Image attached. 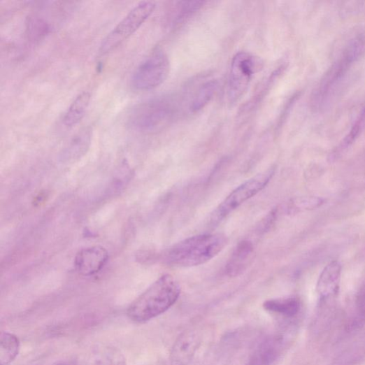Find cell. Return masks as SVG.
<instances>
[{
    "mask_svg": "<svg viewBox=\"0 0 365 365\" xmlns=\"http://www.w3.org/2000/svg\"><path fill=\"white\" fill-rule=\"evenodd\" d=\"M92 134V129L87 127L75 136L63 151V159L67 162H73L83 157L90 149Z\"/></svg>",
    "mask_w": 365,
    "mask_h": 365,
    "instance_id": "cell-14",
    "label": "cell"
},
{
    "mask_svg": "<svg viewBox=\"0 0 365 365\" xmlns=\"http://www.w3.org/2000/svg\"><path fill=\"white\" fill-rule=\"evenodd\" d=\"M227 244V236L222 234L193 236L169 248L164 255V261L176 267L201 266L215 258Z\"/></svg>",
    "mask_w": 365,
    "mask_h": 365,
    "instance_id": "cell-3",
    "label": "cell"
},
{
    "mask_svg": "<svg viewBox=\"0 0 365 365\" xmlns=\"http://www.w3.org/2000/svg\"><path fill=\"white\" fill-rule=\"evenodd\" d=\"M91 101L88 92L80 94L71 103L63 118V124L67 128H72L80 124L84 119Z\"/></svg>",
    "mask_w": 365,
    "mask_h": 365,
    "instance_id": "cell-15",
    "label": "cell"
},
{
    "mask_svg": "<svg viewBox=\"0 0 365 365\" xmlns=\"http://www.w3.org/2000/svg\"><path fill=\"white\" fill-rule=\"evenodd\" d=\"M201 344L199 334L194 330L182 334L175 342L171 354L172 365H187Z\"/></svg>",
    "mask_w": 365,
    "mask_h": 365,
    "instance_id": "cell-10",
    "label": "cell"
},
{
    "mask_svg": "<svg viewBox=\"0 0 365 365\" xmlns=\"http://www.w3.org/2000/svg\"><path fill=\"white\" fill-rule=\"evenodd\" d=\"M218 87L217 80H210L204 83L193 98L190 105L191 111L196 113L202 110L213 98Z\"/></svg>",
    "mask_w": 365,
    "mask_h": 365,
    "instance_id": "cell-19",
    "label": "cell"
},
{
    "mask_svg": "<svg viewBox=\"0 0 365 365\" xmlns=\"http://www.w3.org/2000/svg\"><path fill=\"white\" fill-rule=\"evenodd\" d=\"M264 308L273 314L294 317L299 312L301 303L296 298L276 299L264 302Z\"/></svg>",
    "mask_w": 365,
    "mask_h": 365,
    "instance_id": "cell-16",
    "label": "cell"
},
{
    "mask_svg": "<svg viewBox=\"0 0 365 365\" xmlns=\"http://www.w3.org/2000/svg\"><path fill=\"white\" fill-rule=\"evenodd\" d=\"M263 66L262 60L250 53L240 52L234 57L228 87V97L231 103L241 99L254 75L261 71Z\"/></svg>",
    "mask_w": 365,
    "mask_h": 365,
    "instance_id": "cell-8",
    "label": "cell"
},
{
    "mask_svg": "<svg viewBox=\"0 0 365 365\" xmlns=\"http://www.w3.org/2000/svg\"><path fill=\"white\" fill-rule=\"evenodd\" d=\"M58 365H67V364H58Z\"/></svg>",
    "mask_w": 365,
    "mask_h": 365,
    "instance_id": "cell-23",
    "label": "cell"
},
{
    "mask_svg": "<svg viewBox=\"0 0 365 365\" xmlns=\"http://www.w3.org/2000/svg\"><path fill=\"white\" fill-rule=\"evenodd\" d=\"M275 172V169L271 167L248 180L234 190L212 213L210 224L215 227L220 224L243 203L265 189Z\"/></svg>",
    "mask_w": 365,
    "mask_h": 365,
    "instance_id": "cell-5",
    "label": "cell"
},
{
    "mask_svg": "<svg viewBox=\"0 0 365 365\" xmlns=\"http://www.w3.org/2000/svg\"><path fill=\"white\" fill-rule=\"evenodd\" d=\"M170 62L167 55L157 49L137 66L131 78L132 87L138 91H150L161 86L169 77Z\"/></svg>",
    "mask_w": 365,
    "mask_h": 365,
    "instance_id": "cell-7",
    "label": "cell"
},
{
    "mask_svg": "<svg viewBox=\"0 0 365 365\" xmlns=\"http://www.w3.org/2000/svg\"><path fill=\"white\" fill-rule=\"evenodd\" d=\"M324 200L320 197H301L294 200L293 206L297 210H313L321 207Z\"/></svg>",
    "mask_w": 365,
    "mask_h": 365,
    "instance_id": "cell-22",
    "label": "cell"
},
{
    "mask_svg": "<svg viewBox=\"0 0 365 365\" xmlns=\"http://www.w3.org/2000/svg\"><path fill=\"white\" fill-rule=\"evenodd\" d=\"M156 8L153 2L144 1L136 5L102 41L99 52H113L127 41L147 21Z\"/></svg>",
    "mask_w": 365,
    "mask_h": 365,
    "instance_id": "cell-6",
    "label": "cell"
},
{
    "mask_svg": "<svg viewBox=\"0 0 365 365\" xmlns=\"http://www.w3.org/2000/svg\"><path fill=\"white\" fill-rule=\"evenodd\" d=\"M108 260V253L105 248L95 245L79 251L75 259L78 273L83 276H92L101 271Z\"/></svg>",
    "mask_w": 365,
    "mask_h": 365,
    "instance_id": "cell-9",
    "label": "cell"
},
{
    "mask_svg": "<svg viewBox=\"0 0 365 365\" xmlns=\"http://www.w3.org/2000/svg\"><path fill=\"white\" fill-rule=\"evenodd\" d=\"M342 274V266L338 262L328 264L321 272L317 285L318 294L322 297H328L336 294L339 288Z\"/></svg>",
    "mask_w": 365,
    "mask_h": 365,
    "instance_id": "cell-12",
    "label": "cell"
},
{
    "mask_svg": "<svg viewBox=\"0 0 365 365\" xmlns=\"http://www.w3.org/2000/svg\"><path fill=\"white\" fill-rule=\"evenodd\" d=\"M50 31L49 23L40 17H30L26 23V32L28 40L31 43H39Z\"/></svg>",
    "mask_w": 365,
    "mask_h": 365,
    "instance_id": "cell-20",
    "label": "cell"
},
{
    "mask_svg": "<svg viewBox=\"0 0 365 365\" xmlns=\"http://www.w3.org/2000/svg\"><path fill=\"white\" fill-rule=\"evenodd\" d=\"M177 106L173 99L160 96L141 103L133 109L129 127L143 134H155L166 129L174 120Z\"/></svg>",
    "mask_w": 365,
    "mask_h": 365,
    "instance_id": "cell-4",
    "label": "cell"
},
{
    "mask_svg": "<svg viewBox=\"0 0 365 365\" xmlns=\"http://www.w3.org/2000/svg\"><path fill=\"white\" fill-rule=\"evenodd\" d=\"M254 246L250 241H243L235 248L227 265V273L230 277H236L248 268L252 260Z\"/></svg>",
    "mask_w": 365,
    "mask_h": 365,
    "instance_id": "cell-13",
    "label": "cell"
},
{
    "mask_svg": "<svg viewBox=\"0 0 365 365\" xmlns=\"http://www.w3.org/2000/svg\"><path fill=\"white\" fill-rule=\"evenodd\" d=\"M206 4L203 1H182L175 3L171 13V24L174 26L185 22L199 11Z\"/></svg>",
    "mask_w": 365,
    "mask_h": 365,
    "instance_id": "cell-18",
    "label": "cell"
},
{
    "mask_svg": "<svg viewBox=\"0 0 365 365\" xmlns=\"http://www.w3.org/2000/svg\"><path fill=\"white\" fill-rule=\"evenodd\" d=\"M180 294L178 281L171 275H164L129 306L127 315L136 323L147 322L170 309Z\"/></svg>",
    "mask_w": 365,
    "mask_h": 365,
    "instance_id": "cell-2",
    "label": "cell"
},
{
    "mask_svg": "<svg viewBox=\"0 0 365 365\" xmlns=\"http://www.w3.org/2000/svg\"><path fill=\"white\" fill-rule=\"evenodd\" d=\"M94 365H127L124 356L115 348H106L95 355Z\"/></svg>",
    "mask_w": 365,
    "mask_h": 365,
    "instance_id": "cell-21",
    "label": "cell"
},
{
    "mask_svg": "<svg viewBox=\"0 0 365 365\" xmlns=\"http://www.w3.org/2000/svg\"><path fill=\"white\" fill-rule=\"evenodd\" d=\"M365 56V31H358L345 42L335 61L321 78L312 96L317 110L329 106L342 92L354 69Z\"/></svg>",
    "mask_w": 365,
    "mask_h": 365,
    "instance_id": "cell-1",
    "label": "cell"
},
{
    "mask_svg": "<svg viewBox=\"0 0 365 365\" xmlns=\"http://www.w3.org/2000/svg\"><path fill=\"white\" fill-rule=\"evenodd\" d=\"M20 349V341L15 335L4 332L0 340V365H10L17 357Z\"/></svg>",
    "mask_w": 365,
    "mask_h": 365,
    "instance_id": "cell-17",
    "label": "cell"
},
{
    "mask_svg": "<svg viewBox=\"0 0 365 365\" xmlns=\"http://www.w3.org/2000/svg\"><path fill=\"white\" fill-rule=\"evenodd\" d=\"M282 346L281 337H268L255 349L246 365H273L280 354Z\"/></svg>",
    "mask_w": 365,
    "mask_h": 365,
    "instance_id": "cell-11",
    "label": "cell"
}]
</instances>
